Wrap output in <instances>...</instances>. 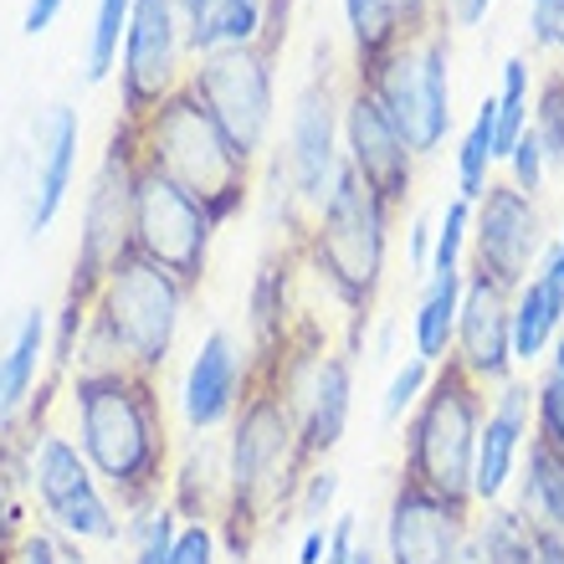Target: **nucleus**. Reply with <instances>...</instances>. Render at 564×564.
Masks as SVG:
<instances>
[{
  "label": "nucleus",
  "instance_id": "obj_1",
  "mask_svg": "<svg viewBox=\"0 0 564 564\" xmlns=\"http://www.w3.org/2000/svg\"><path fill=\"white\" fill-rule=\"evenodd\" d=\"M154 380L160 375H139L129 365H77L73 375L77 446L93 477L129 519L154 513L175 477Z\"/></svg>",
  "mask_w": 564,
  "mask_h": 564
},
{
  "label": "nucleus",
  "instance_id": "obj_2",
  "mask_svg": "<svg viewBox=\"0 0 564 564\" xmlns=\"http://www.w3.org/2000/svg\"><path fill=\"white\" fill-rule=\"evenodd\" d=\"M303 477H308V467L297 452L293 401L272 375V365L247 359L241 401L231 416V446H226L221 534L231 544V560H247L278 523H288Z\"/></svg>",
  "mask_w": 564,
  "mask_h": 564
},
{
  "label": "nucleus",
  "instance_id": "obj_3",
  "mask_svg": "<svg viewBox=\"0 0 564 564\" xmlns=\"http://www.w3.org/2000/svg\"><path fill=\"white\" fill-rule=\"evenodd\" d=\"M185 297L191 293L164 268L123 252L93 297L77 339V365H129L139 375H160L175 349Z\"/></svg>",
  "mask_w": 564,
  "mask_h": 564
},
{
  "label": "nucleus",
  "instance_id": "obj_4",
  "mask_svg": "<svg viewBox=\"0 0 564 564\" xmlns=\"http://www.w3.org/2000/svg\"><path fill=\"white\" fill-rule=\"evenodd\" d=\"M139 154L175 180L216 226L231 221L252 195V160L226 139V129L185 83L139 123Z\"/></svg>",
  "mask_w": 564,
  "mask_h": 564
},
{
  "label": "nucleus",
  "instance_id": "obj_5",
  "mask_svg": "<svg viewBox=\"0 0 564 564\" xmlns=\"http://www.w3.org/2000/svg\"><path fill=\"white\" fill-rule=\"evenodd\" d=\"M386 241H390V216L375 200L349 164H339L334 191L318 210L313 226L303 231V262L328 282V293L349 313V349H355L359 328L375 308L380 278H386Z\"/></svg>",
  "mask_w": 564,
  "mask_h": 564
},
{
  "label": "nucleus",
  "instance_id": "obj_6",
  "mask_svg": "<svg viewBox=\"0 0 564 564\" xmlns=\"http://www.w3.org/2000/svg\"><path fill=\"white\" fill-rule=\"evenodd\" d=\"M482 421H488V390L462 370V359L446 355L431 370L421 401L411 405L401 477L421 482L446 503L473 508V462Z\"/></svg>",
  "mask_w": 564,
  "mask_h": 564
},
{
  "label": "nucleus",
  "instance_id": "obj_7",
  "mask_svg": "<svg viewBox=\"0 0 564 564\" xmlns=\"http://www.w3.org/2000/svg\"><path fill=\"white\" fill-rule=\"evenodd\" d=\"M134 175H139V129L113 123V139L104 149V164L93 175L88 210H83V241L73 257V282H67V303H62V334L57 359L73 365L83 324L104 278L113 272L123 252H134Z\"/></svg>",
  "mask_w": 564,
  "mask_h": 564
},
{
  "label": "nucleus",
  "instance_id": "obj_8",
  "mask_svg": "<svg viewBox=\"0 0 564 564\" xmlns=\"http://www.w3.org/2000/svg\"><path fill=\"white\" fill-rule=\"evenodd\" d=\"M452 26L426 31L421 42L395 46L390 57H380L375 67L359 73V83L380 98V108L390 113V123L401 129L405 149L426 160L442 149V139L452 134Z\"/></svg>",
  "mask_w": 564,
  "mask_h": 564
},
{
  "label": "nucleus",
  "instance_id": "obj_9",
  "mask_svg": "<svg viewBox=\"0 0 564 564\" xmlns=\"http://www.w3.org/2000/svg\"><path fill=\"white\" fill-rule=\"evenodd\" d=\"M210 237L216 221L195 206L191 195L180 191L170 175H160L154 164H144L139 154V175H134V252L154 268H164L170 278L195 293L206 282L210 262Z\"/></svg>",
  "mask_w": 564,
  "mask_h": 564
},
{
  "label": "nucleus",
  "instance_id": "obj_10",
  "mask_svg": "<svg viewBox=\"0 0 564 564\" xmlns=\"http://www.w3.org/2000/svg\"><path fill=\"white\" fill-rule=\"evenodd\" d=\"M185 88L210 108V119L226 129V139L257 160L262 144L272 134V52H262L257 42L247 46H216L206 57H195Z\"/></svg>",
  "mask_w": 564,
  "mask_h": 564
},
{
  "label": "nucleus",
  "instance_id": "obj_11",
  "mask_svg": "<svg viewBox=\"0 0 564 564\" xmlns=\"http://www.w3.org/2000/svg\"><path fill=\"white\" fill-rule=\"evenodd\" d=\"M31 482H36L42 513L67 539H77V544H119L123 539L119 508L108 503L104 482L93 477L77 442L46 431L42 442H36V452H31Z\"/></svg>",
  "mask_w": 564,
  "mask_h": 564
},
{
  "label": "nucleus",
  "instance_id": "obj_12",
  "mask_svg": "<svg viewBox=\"0 0 564 564\" xmlns=\"http://www.w3.org/2000/svg\"><path fill=\"white\" fill-rule=\"evenodd\" d=\"M467 247H473L467 278H488L503 293H519L534 278V257L544 252V216L534 195H523L513 180H488L482 200L473 206Z\"/></svg>",
  "mask_w": 564,
  "mask_h": 564
},
{
  "label": "nucleus",
  "instance_id": "obj_13",
  "mask_svg": "<svg viewBox=\"0 0 564 564\" xmlns=\"http://www.w3.org/2000/svg\"><path fill=\"white\" fill-rule=\"evenodd\" d=\"M180 57H185V31H180L175 0H134L119 52V123L139 129L185 83Z\"/></svg>",
  "mask_w": 564,
  "mask_h": 564
},
{
  "label": "nucleus",
  "instance_id": "obj_14",
  "mask_svg": "<svg viewBox=\"0 0 564 564\" xmlns=\"http://www.w3.org/2000/svg\"><path fill=\"white\" fill-rule=\"evenodd\" d=\"M344 164L355 170L359 185L395 221L405 210V200H411V185H416V154L405 149L401 129L390 123L380 98L359 77H355V88H349V98H344Z\"/></svg>",
  "mask_w": 564,
  "mask_h": 564
},
{
  "label": "nucleus",
  "instance_id": "obj_15",
  "mask_svg": "<svg viewBox=\"0 0 564 564\" xmlns=\"http://www.w3.org/2000/svg\"><path fill=\"white\" fill-rule=\"evenodd\" d=\"M339 134H344V98L328 73H313L293 98L288 113V180H293L297 206L318 210L339 175Z\"/></svg>",
  "mask_w": 564,
  "mask_h": 564
},
{
  "label": "nucleus",
  "instance_id": "obj_16",
  "mask_svg": "<svg viewBox=\"0 0 564 564\" xmlns=\"http://www.w3.org/2000/svg\"><path fill=\"white\" fill-rule=\"evenodd\" d=\"M473 539V508L446 503L401 477L386 513V564H462Z\"/></svg>",
  "mask_w": 564,
  "mask_h": 564
},
{
  "label": "nucleus",
  "instance_id": "obj_17",
  "mask_svg": "<svg viewBox=\"0 0 564 564\" xmlns=\"http://www.w3.org/2000/svg\"><path fill=\"white\" fill-rule=\"evenodd\" d=\"M452 359H462V370L473 375L482 390L488 386L503 390L513 380V293L492 288L488 278H467Z\"/></svg>",
  "mask_w": 564,
  "mask_h": 564
},
{
  "label": "nucleus",
  "instance_id": "obj_18",
  "mask_svg": "<svg viewBox=\"0 0 564 564\" xmlns=\"http://www.w3.org/2000/svg\"><path fill=\"white\" fill-rule=\"evenodd\" d=\"M529 411H534V386L508 380L498 401L488 405V421L477 431V462H473V508H492L503 498L508 477L529 442Z\"/></svg>",
  "mask_w": 564,
  "mask_h": 564
},
{
  "label": "nucleus",
  "instance_id": "obj_19",
  "mask_svg": "<svg viewBox=\"0 0 564 564\" xmlns=\"http://www.w3.org/2000/svg\"><path fill=\"white\" fill-rule=\"evenodd\" d=\"M355 349H339V355H324L318 370H313L308 390H303V405H297V452H303V467H324V457L344 442L349 431V405H355Z\"/></svg>",
  "mask_w": 564,
  "mask_h": 564
},
{
  "label": "nucleus",
  "instance_id": "obj_20",
  "mask_svg": "<svg viewBox=\"0 0 564 564\" xmlns=\"http://www.w3.org/2000/svg\"><path fill=\"white\" fill-rule=\"evenodd\" d=\"M241 380H247V359L241 344L231 339V328H210L185 375V426L191 431H216L237 416Z\"/></svg>",
  "mask_w": 564,
  "mask_h": 564
},
{
  "label": "nucleus",
  "instance_id": "obj_21",
  "mask_svg": "<svg viewBox=\"0 0 564 564\" xmlns=\"http://www.w3.org/2000/svg\"><path fill=\"white\" fill-rule=\"evenodd\" d=\"M349 42H355L359 73L390 57L395 46L421 42L446 21V0H344Z\"/></svg>",
  "mask_w": 564,
  "mask_h": 564
},
{
  "label": "nucleus",
  "instance_id": "obj_22",
  "mask_svg": "<svg viewBox=\"0 0 564 564\" xmlns=\"http://www.w3.org/2000/svg\"><path fill=\"white\" fill-rule=\"evenodd\" d=\"M77 113L73 108L52 104L36 119V164H31V210H26V231L42 237L46 226L57 221L62 200L73 191V170H77Z\"/></svg>",
  "mask_w": 564,
  "mask_h": 564
},
{
  "label": "nucleus",
  "instance_id": "obj_23",
  "mask_svg": "<svg viewBox=\"0 0 564 564\" xmlns=\"http://www.w3.org/2000/svg\"><path fill=\"white\" fill-rule=\"evenodd\" d=\"M564 328V278L539 262V272L513 293V365H534Z\"/></svg>",
  "mask_w": 564,
  "mask_h": 564
},
{
  "label": "nucleus",
  "instance_id": "obj_24",
  "mask_svg": "<svg viewBox=\"0 0 564 564\" xmlns=\"http://www.w3.org/2000/svg\"><path fill=\"white\" fill-rule=\"evenodd\" d=\"M462 288H467V272H442V278H431L426 293H421V308H416V318H411V339H416V359H426V365H442V359L452 355Z\"/></svg>",
  "mask_w": 564,
  "mask_h": 564
},
{
  "label": "nucleus",
  "instance_id": "obj_25",
  "mask_svg": "<svg viewBox=\"0 0 564 564\" xmlns=\"http://www.w3.org/2000/svg\"><path fill=\"white\" fill-rule=\"evenodd\" d=\"M519 508L544 529L564 534V457L554 446H544L529 431L523 442V488H519Z\"/></svg>",
  "mask_w": 564,
  "mask_h": 564
},
{
  "label": "nucleus",
  "instance_id": "obj_26",
  "mask_svg": "<svg viewBox=\"0 0 564 564\" xmlns=\"http://www.w3.org/2000/svg\"><path fill=\"white\" fill-rule=\"evenodd\" d=\"M42 349H46V313L31 308L15 328L11 349L0 355V426L31 401L36 390V370H42Z\"/></svg>",
  "mask_w": 564,
  "mask_h": 564
},
{
  "label": "nucleus",
  "instance_id": "obj_27",
  "mask_svg": "<svg viewBox=\"0 0 564 564\" xmlns=\"http://www.w3.org/2000/svg\"><path fill=\"white\" fill-rule=\"evenodd\" d=\"M467 560L477 564H534V519L523 508H488V519L467 539Z\"/></svg>",
  "mask_w": 564,
  "mask_h": 564
},
{
  "label": "nucleus",
  "instance_id": "obj_28",
  "mask_svg": "<svg viewBox=\"0 0 564 564\" xmlns=\"http://www.w3.org/2000/svg\"><path fill=\"white\" fill-rule=\"evenodd\" d=\"M492 139H498V104L482 98L477 104V119L467 123L462 134V149H457V195L462 200H482L488 191V170H492Z\"/></svg>",
  "mask_w": 564,
  "mask_h": 564
},
{
  "label": "nucleus",
  "instance_id": "obj_29",
  "mask_svg": "<svg viewBox=\"0 0 564 564\" xmlns=\"http://www.w3.org/2000/svg\"><path fill=\"white\" fill-rule=\"evenodd\" d=\"M498 104V139H492V160H508L513 144L529 129V108H534V93H529V57H508L503 62V93L492 98Z\"/></svg>",
  "mask_w": 564,
  "mask_h": 564
},
{
  "label": "nucleus",
  "instance_id": "obj_30",
  "mask_svg": "<svg viewBox=\"0 0 564 564\" xmlns=\"http://www.w3.org/2000/svg\"><path fill=\"white\" fill-rule=\"evenodd\" d=\"M529 129H534L544 164L564 170V67H550L534 88V108H529Z\"/></svg>",
  "mask_w": 564,
  "mask_h": 564
},
{
  "label": "nucleus",
  "instance_id": "obj_31",
  "mask_svg": "<svg viewBox=\"0 0 564 564\" xmlns=\"http://www.w3.org/2000/svg\"><path fill=\"white\" fill-rule=\"evenodd\" d=\"M262 15H268V0H210L200 57H206V52H216V46H247V42H257Z\"/></svg>",
  "mask_w": 564,
  "mask_h": 564
},
{
  "label": "nucleus",
  "instance_id": "obj_32",
  "mask_svg": "<svg viewBox=\"0 0 564 564\" xmlns=\"http://www.w3.org/2000/svg\"><path fill=\"white\" fill-rule=\"evenodd\" d=\"M129 11H134V0H98V15L88 31V83H104L113 73V62L123 52V31H129Z\"/></svg>",
  "mask_w": 564,
  "mask_h": 564
},
{
  "label": "nucleus",
  "instance_id": "obj_33",
  "mask_svg": "<svg viewBox=\"0 0 564 564\" xmlns=\"http://www.w3.org/2000/svg\"><path fill=\"white\" fill-rule=\"evenodd\" d=\"M467 231H473V200L452 195L442 206V221L431 231V278L442 272H462V247H467Z\"/></svg>",
  "mask_w": 564,
  "mask_h": 564
},
{
  "label": "nucleus",
  "instance_id": "obj_34",
  "mask_svg": "<svg viewBox=\"0 0 564 564\" xmlns=\"http://www.w3.org/2000/svg\"><path fill=\"white\" fill-rule=\"evenodd\" d=\"M123 534L134 539V560L129 564H170V550H175V534H180L175 503H160L154 513H144V519H129Z\"/></svg>",
  "mask_w": 564,
  "mask_h": 564
},
{
  "label": "nucleus",
  "instance_id": "obj_35",
  "mask_svg": "<svg viewBox=\"0 0 564 564\" xmlns=\"http://www.w3.org/2000/svg\"><path fill=\"white\" fill-rule=\"evenodd\" d=\"M339 498V473L334 467H313L303 482H297V498H293V519L303 529H318L328 519V508Z\"/></svg>",
  "mask_w": 564,
  "mask_h": 564
},
{
  "label": "nucleus",
  "instance_id": "obj_36",
  "mask_svg": "<svg viewBox=\"0 0 564 564\" xmlns=\"http://www.w3.org/2000/svg\"><path fill=\"white\" fill-rule=\"evenodd\" d=\"M534 436L564 457V380L554 370L534 386Z\"/></svg>",
  "mask_w": 564,
  "mask_h": 564
},
{
  "label": "nucleus",
  "instance_id": "obj_37",
  "mask_svg": "<svg viewBox=\"0 0 564 564\" xmlns=\"http://www.w3.org/2000/svg\"><path fill=\"white\" fill-rule=\"evenodd\" d=\"M431 370H436V365H426V359H416V355L395 370V380H390V390H386V401H380V421H386V426H395V421H401L405 411L421 401V390H426Z\"/></svg>",
  "mask_w": 564,
  "mask_h": 564
},
{
  "label": "nucleus",
  "instance_id": "obj_38",
  "mask_svg": "<svg viewBox=\"0 0 564 564\" xmlns=\"http://www.w3.org/2000/svg\"><path fill=\"white\" fill-rule=\"evenodd\" d=\"M216 550H221L216 523H180L175 550H170V564H216Z\"/></svg>",
  "mask_w": 564,
  "mask_h": 564
},
{
  "label": "nucleus",
  "instance_id": "obj_39",
  "mask_svg": "<svg viewBox=\"0 0 564 564\" xmlns=\"http://www.w3.org/2000/svg\"><path fill=\"white\" fill-rule=\"evenodd\" d=\"M508 170H513V185H519L523 195H539L544 175H550V164H544V149H539L534 129H523V139L513 144V154H508Z\"/></svg>",
  "mask_w": 564,
  "mask_h": 564
},
{
  "label": "nucleus",
  "instance_id": "obj_40",
  "mask_svg": "<svg viewBox=\"0 0 564 564\" xmlns=\"http://www.w3.org/2000/svg\"><path fill=\"white\" fill-rule=\"evenodd\" d=\"M529 31H534L539 52H560L564 57V0H534V11H529Z\"/></svg>",
  "mask_w": 564,
  "mask_h": 564
},
{
  "label": "nucleus",
  "instance_id": "obj_41",
  "mask_svg": "<svg viewBox=\"0 0 564 564\" xmlns=\"http://www.w3.org/2000/svg\"><path fill=\"white\" fill-rule=\"evenodd\" d=\"M77 554L52 534H26L21 539V564H73Z\"/></svg>",
  "mask_w": 564,
  "mask_h": 564
},
{
  "label": "nucleus",
  "instance_id": "obj_42",
  "mask_svg": "<svg viewBox=\"0 0 564 564\" xmlns=\"http://www.w3.org/2000/svg\"><path fill=\"white\" fill-rule=\"evenodd\" d=\"M359 550V529H355V513H344V519H334V529H328V554L324 564H349Z\"/></svg>",
  "mask_w": 564,
  "mask_h": 564
},
{
  "label": "nucleus",
  "instance_id": "obj_43",
  "mask_svg": "<svg viewBox=\"0 0 564 564\" xmlns=\"http://www.w3.org/2000/svg\"><path fill=\"white\" fill-rule=\"evenodd\" d=\"M67 6V0H26V15H21V31L26 36H42L52 21H57V11Z\"/></svg>",
  "mask_w": 564,
  "mask_h": 564
},
{
  "label": "nucleus",
  "instance_id": "obj_44",
  "mask_svg": "<svg viewBox=\"0 0 564 564\" xmlns=\"http://www.w3.org/2000/svg\"><path fill=\"white\" fill-rule=\"evenodd\" d=\"M534 564H564V534L534 523Z\"/></svg>",
  "mask_w": 564,
  "mask_h": 564
},
{
  "label": "nucleus",
  "instance_id": "obj_45",
  "mask_svg": "<svg viewBox=\"0 0 564 564\" xmlns=\"http://www.w3.org/2000/svg\"><path fill=\"white\" fill-rule=\"evenodd\" d=\"M488 11L492 0H446V21H457V26H477Z\"/></svg>",
  "mask_w": 564,
  "mask_h": 564
},
{
  "label": "nucleus",
  "instance_id": "obj_46",
  "mask_svg": "<svg viewBox=\"0 0 564 564\" xmlns=\"http://www.w3.org/2000/svg\"><path fill=\"white\" fill-rule=\"evenodd\" d=\"M328 554V529L318 523V529H303V544H297V564H324Z\"/></svg>",
  "mask_w": 564,
  "mask_h": 564
},
{
  "label": "nucleus",
  "instance_id": "obj_47",
  "mask_svg": "<svg viewBox=\"0 0 564 564\" xmlns=\"http://www.w3.org/2000/svg\"><path fill=\"white\" fill-rule=\"evenodd\" d=\"M431 231H436V226H431L426 216L411 226V262H416V272H431Z\"/></svg>",
  "mask_w": 564,
  "mask_h": 564
},
{
  "label": "nucleus",
  "instance_id": "obj_48",
  "mask_svg": "<svg viewBox=\"0 0 564 564\" xmlns=\"http://www.w3.org/2000/svg\"><path fill=\"white\" fill-rule=\"evenodd\" d=\"M544 268H554L564 278V231H560V241H554V247H544Z\"/></svg>",
  "mask_w": 564,
  "mask_h": 564
},
{
  "label": "nucleus",
  "instance_id": "obj_49",
  "mask_svg": "<svg viewBox=\"0 0 564 564\" xmlns=\"http://www.w3.org/2000/svg\"><path fill=\"white\" fill-rule=\"evenodd\" d=\"M554 375L564 380V328H560V339H554Z\"/></svg>",
  "mask_w": 564,
  "mask_h": 564
},
{
  "label": "nucleus",
  "instance_id": "obj_50",
  "mask_svg": "<svg viewBox=\"0 0 564 564\" xmlns=\"http://www.w3.org/2000/svg\"><path fill=\"white\" fill-rule=\"evenodd\" d=\"M231 564H247V560H231Z\"/></svg>",
  "mask_w": 564,
  "mask_h": 564
}]
</instances>
